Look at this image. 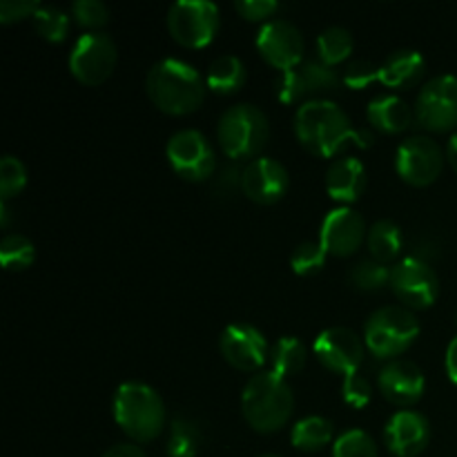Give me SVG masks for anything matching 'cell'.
Here are the masks:
<instances>
[{
    "instance_id": "obj_47",
    "label": "cell",
    "mask_w": 457,
    "mask_h": 457,
    "mask_svg": "<svg viewBox=\"0 0 457 457\" xmlns=\"http://www.w3.org/2000/svg\"><path fill=\"white\" fill-rule=\"evenodd\" d=\"M455 320H457V315H455Z\"/></svg>"
},
{
    "instance_id": "obj_29",
    "label": "cell",
    "mask_w": 457,
    "mask_h": 457,
    "mask_svg": "<svg viewBox=\"0 0 457 457\" xmlns=\"http://www.w3.org/2000/svg\"><path fill=\"white\" fill-rule=\"evenodd\" d=\"M201 449V431L192 420L177 418L170 427L168 446L165 453L168 457H196Z\"/></svg>"
},
{
    "instance_id": "obj_21",
    "label": "cell",
    "mask_w": 457,
    "mask_h": 457,
    "mask_svg": "<svg viewBox=\"0 0 457 457\" xmlns=\"http://www.w3.org/2000/svg\"><path fill=\"white\" fill-rule=\"evenodd\" d=\"M369 174L361 161L353 156H342L333 161L326 172V192L339 204H355L366 190Z\"/></svg>"
},
{
    "instance_id": "obj_12",
    "label": "cell",
    "mask_w": 457,
    "mask_h": 457,
    "mask_svg": "<svg viewBox=\"0 0 457 457\" xmlns=\"http://www.w3.org/2000/svg\"><path fill=\"white\" fill-rule=\"evenodd\" d=\"M445 168V152L431 137L404 138L395 152V170L411 186H431Z\"/></svg>"
},
{
    "instance_id": "obj_31",
    "label": "cell",
    "mask_w": 457,
    "mask_h": 457,
    "mask_svg": "<svg viewBox=\"0 0 457 457\" xmlns=\"http://www.w3.org/2000/svg\"><path fill=\"white\" fill-rule=\"evenodd\" d=\"M31 21H34L36 31L49 43H62L70 34V13L62 12L61 7H54V4H40Z\"/></svg>"
},
{
    "instance_id": "obj_14",
    "label": "cell",
    "mask_w": 457,
    "mask_h": 457,
    "mask_svg": "<svg viewBox=\"0 0 457 457\" xmlns=\"http://www.w3.org/2000/svg\"><path fill=\"white\" fill-rule=\"evenodd\" d=\"M312 351L324 369L333 370V373L353 375L364 361L366 344L355 330L346 328V326H333L317 335Z\"/></svg>"
},
{
    "instance_id": "obj_16",
    "label": "cell",
    "mask_w": 457,
    "mask_h": 457,
    "mask_svg": "<svg viewBox=\"0 0 457 457\" xmlns=\"http://www.w3.org/2000/svg\"><path fill=\"white\" fill-rule=\"evenodd\" d=\"M257 49L263 61L279 71H286L303 61V36L293 22L275 18L259 29Z\"/></svg>"
},
{
    "instance_id": "obj_11",
    "label": "cell",
    "mask_w": 457,
    "mask_h": 457,
    "mask_svg": "<svg viewBox=\"0 0 457 457\" xmlns=\"http://www.w3.org/2000/svg\"><path fill=\"white\" fill-rule=\"evenodd\" d=\"M114 40L103 31H87L79 36L70 52V71L85 85H101L116 67Z\"/></svg>"
},
{
    "instance_id": "obj_9",
    "label": "cell",
    "mask_w": 457,
    "mask_h": 457,
    "mask_svg": "<svg viewBox=\"0 0 457 457\" xmlns=\"http://www.w3.org/2000/svg\"><path fill=\"white\" fill-rule=\"evenodd\" d=\"M415 123L428 132L457 128V76L440 74L428 80L415 101Z\"/></svg>"
},
{
    "instance_id": "obj_8",
    "label": "cell",
    "mask_w": 457,
    "mask_h": 457,
    "mask_svg": "<svg viewBox=\"0 0 457 457\" xmlns=\"http://www.w3.org/2000/svg\"><path fill=\"white\" fill-rule=\"evenodd\" d=\"M337 87V71L321 62L320 58H303L299 65L279 71L275 80V94L281 103L317 101Z\"/></svg>"
},
{
    "instance_id": "obj_44",
    "label": "cell",
    "mask_w": 457,
    "mask_h": 457,
    "mask_svg": "<svg viewBox=\"0 0 457 457\" xmlns=\"http://www.w3.org/2000/svg\"><path fill=\"white\" fill-rule=\"evenodd\" d=\"M446 159H449L451 168H453L457 172V129L453 134H451L449 145H446Z\"/></svg>"
},
{
    "instance_id": "obj_18",
    "label": "cell",
    "mask_w": 457,
    "mask_h": 457,
    "mask_svg": "<svg viewBox=\"0 0 457 457\" xmlns=\"http://www.w3.org/2000/svg\"><path fill=\"white\" fill-rule=\"evenodd\" d=\"M288 170L277 159H270V156H259V159L250 161L244 168L241 192L254 204H277L288 192Z\"/></svg>"
},
{
    "instance_id": "obj_28",
    "label": "cell",
    "mask_w": 457,
    "mask_h": 457,
    "mask_svg": "<svg viewBox=\"0 0 457 457\" xmlns=\"http://www.w3.org/2000/svg\"><path fill=\"white\" fill-rule=\"evenodd\" d=\"M353 47H355V40L346 27H328L317 36V56L328 67L346 61L353 54Z\"/></svg>"
},
{
    "instance_id": "obj_15",
    "label": "cell",
    "mask_w": 457,
    "mask_h": 457,
    "mask_svg": "<svg viewBox=\"0 0 457 457\" xmlns=\"http://www.w3.org/2000/svg\"><path fill=\"white\" fill-rule=\"evenodd\" d=\"M223 360L237 370L254 373L266 364V357L270 353L268 339L257 326L253 324H230L219 337Z\"/></svg>"
},
{
    "instance_id": "obj_43",
    "label": "cell",
    "mask_w": 457,
    "mask_h": 457,
    "mask_svg": "<svg viewBox=\"0 0 457 457\" xmlns=\"http://www.w3.org/2000/svg\"><path fill=\"white\" fill-rule=\"evenodd\" d=\"M446 373H449V379L457 384V337L451 339L449 348H446Z\"/></svg>"
},
{
    "instance_id": "obj_13",
    "label": "cell",
    "mask_w": 457,
    "mask_h": 457,
    "mask_svg": "<svg viewBox=\"0 0 457 457\" xmlns=\"http://www.w3.org/2000/svg\"><path fill=\"white\" fill-rule=\"evenodd\" d=\"M391 290L409 308H428L440 295V279L422 257H406L391 270Z\"/></svg>"
},
{
    "instance_id": "obj_38",
    "label": "cell",
    "mask_w": 457,
    "mask_h": 457,
    "mask_svg": "<svg viewBox=\"0 0 457 457\" xmlns=\"http://www.w3.org/2000/svg\"><path fill=\"white\" fill-rule=\"evenodd\" d=\"M342 397L348 406H353V409H364V406H369V402L373 400V386H370V382L364 375H346L342 384Z\"/></svg>"
},
{
    "instance_id": "obj_17",
    "label": "cell",
    "mask_w": 457,
    "mask_h": 457,
    "mask_svg": "<svg viewBox=\"0 0 457 457\" xmlns=\"http://www.w3.org/2000/svg\"><path fill=\"white\" fill-rule=\"evenodd\" d=\"M366 235L369 230H366L364 217L351 205H344V208L330 210L324 217L320 228V244L333 257H351Z\"/></svg>"
},
{
    "instance_id": "obj_26",
    "label": "cell",
    "mask_w": 457,
    "mask_h": 457,
    "mask_svg": "<svg viewBox=\"0 0 457 457\" xmlns=\"http://www.w3.org/2000/svg\"><path fill=\"white\" fill-rule=\"evenodd\" d=\"M366 244H369L375 262L388 263L400 257L402 248H404V235H402L397 223H393L391 219H382V221H375L369 228Z\"/></svg>"
},
{
    "instance_id": "obj_30",
    "label": "cell",
    "mask_w": 457,
    "mask_h": 457,
    "mask_svg": "<svg viewBox=\"0 0 457 457\" xmlns=\"http://www.w3.org/2000/svg\"><path fill=\"white\" fill-rule=\"evenodd\" d=\"M0 262L7 270H25L36 262V245L25 235H4L0 241Z\"/></svg>"
},
{
    "instance_id": "obj_7",
    "label": "cell",
    "mask_w": 457,
    "mask_h": 457,
    "mask_svg": "<svg viewBox=\"0 0 457 457\" xmlns=\"http://www.w3.org/2000/svg\"><path fill=\"white\" fill-rule=\"evenodd\" d=\"M221 25L219 7L210 0H177L168 9V29L183 47H208Z\"/></svg>"
},
{
    "instance_id": "obj_3",
    "label": "cell",
    "mask_w": 457,
    "mask_h": 457,
    "mask_svg": "<svg viewBox=\"0 0 457 457\" xmlns=\"http://www.w3.org/2000/svg\"><path fill=\"white\" fill-rule=\"evenodd\" d=\"M241 409L250 427L259 433H277L286 427L295 409L293 388L272 370H259L248 379L241 395Z\"/></svg>"
},
{
    "instance_id": "obj_23",
    "label": "cell",
    "mask_w": 457,
    "mask_h": 457,
    "mask_svg": "<svg viewBox=\"0 0 457 457\" xmlns=\"http://www.w3.org/2000/svg\"><path fill=\"white\" fill-rule=\"evenodd\" d=\"M424 56L418 49H397L379 65V83L391 89H404L418 83L424 74Z\"/></svg>"
},
{
    "instance_id": "obj_1",
    "label": "cell",
    "mask_w": 457,
    "mask_h": 457,
    "mask_svg": "<svg viewBox=\"0 0 457 457\" xmlns=\"http://www.w3.org/2000/svg\"><path fill=\"white\" fill-rule=\"evenodd\" d=\"M147 96L165 114H192L205 98V79L195 65L179 58H161L150 67L145 79Z\"/></svg>"
},
{
    "instance_id": "obj_39",
    "label": "cell",
    "mask_w": 457,
    "mask_h": 457,
    "mask_svg": "<svg viewBox=\"0 0 457 457\" xmlns=\"http://www.w3.org/2000/svg\"><path fill=\"white\" fill-rule=\"evenodd\" d=\"M38 7V0H3L0 3V22L12 25V22L25 21V18H34Z\"/></svg>"
},
{
    "instance_id": "obj_24",
    "label": "cell",
    "mask_w": 457,
    "mask_h": 457,
    "mask_svg": "<svg viewBox=\"0 0 457 457\" xmlns=\"http://www.w3.org/2000/svg\"><path fill=\"white\" fill-rule=\"evenodd\" d=\"M245 83V65L235 54H223L210 62L205 71V85L214 94H235L244 87Z\"/></svg>"
},
{
    "instance_id": "obj_42",
    "label": "cell",
    "mask_w": 457,
    "mask_h": 457,
    "mask_svg": "<svg viewBox=\"0 0 457 457\" xmlns=\"http://www.w3.org/2000/svg\"><path fill=\"white\" fill-rule=\"evenodd\" d=\"M101 457H145L141 446L137 445H114L112 449H107Z\"/></svg>"
},
{
    "instance_id": "obj_22",
    "label": "cell",
    "mask_w": 457,
    "mask_h": 457,
    "mask_svg": "<svg viewBox=\"0 0 457 457\" xmlns=\"http://www.w3.org/2000/svg\"><path fill=\"white\" fill-rule=\"evenodd\" d=\"M369 123L375 129L386 134H397L404 132L411 128V123L415 120V112L411 110L409 103L404 98L395 96V94H382V96H375L369 103Z\"/></svg>"
},
{
    "instance_id": "obj_46",
    "label": "cell",
    "mask_w": 457,
    "mask_h": 457,
    "mask_svg": "<svg viewBox=\"0 0 457 457\" xmlns=\"http://www.w3.org/2000/svg\"><path fill=\"white\" fill-rule=\"evenodd\" d=\"M263 457H279V455H263Z\"/></svg>"
},
{
    "instance_id": "obj_20",
    "label": "cell",
    "mask_w": 457,
    "mask_h": 457,
    "mask_svg": "<svg viewBox=\"0 0 457 457\" xmlns=\"http://www.w3.org/2000/svg\"><path fill=\"white\" fill-rule=\"evenodd\" d=\"M379 393L395 406H413L422 397L427 379L418 364L409 360H393L378 378Z\"/></svg>"
},
{
    "instance_id": "obj_27",
    "label": "cell",
    "mask_w": 457,
    "mask_h": 457,
    "mask_svg": "<svg viewBox=\"0 0 457 457\" xmlns=\"http://www.w3.org/2000/svg\"><path fill=\"white\" fill-rule=\"evenodd\" d=\"M268 360H270L272 373L286 379V378H290V375H297L299 370L306 366L308 351H306V346H303L302 339L281 337L270 346Z\"/></svg>"
},
{
    "instance_id": "obj_6",
    "label": "cell",
    "mask_w": 457,
    "mask_h": 457,
    "mask_svg": "<svg viewBox=\"0 0 457 457\" xmlns=\"http://www.w3.org/2000/svg\"><path fill=\"white\" fill-rule=\"evenodd\" d=\"M420 335L418 317L404 306L378 308L364 326V344L375 357H397L413 346Z\"/></svg>"
},
{
    "instance_id": "obj_4",
    "label": "cell",
    "mask_w": 457,
    "mask_h": 457,
    "mask_svg": "<svg viewBox=\"0 0 457 457\" xmlns=\"http://www.w3.org/2000/svg\"><path fill=\"white\" fill-rule=\"evenodd\" d=\"M114 420L132 440L152 442L165 427V404L159 393L143 382H125L112 400Z\"/></svg>"
},
{
    "instance_id": "obj_41",
    "label": "cell",
    "mask_w": 457,
    "mask_h": 457,
    "mask_svg": "<svg viewBox=\"0 0 457 457\" xmlns=\"http://www.w3.org/2000/svg\"><path fill=\"white\" fill-rule=\"evenodd\" d=\"M241 179H244V170L237 168L235 163H228L214 179L212 195L217 192L221 196H235V192L241 190Z\"/></svg>"
},
{
    "instance_id": "obj_36",
    "label": "cell",
    "mask_w": 457,
    "mask_h": 457,
    "mask_svg": "<svg viewBox=\"0 0 457 457\" xmlns=\"http://www.w3.org/2000/svg\"><path fill=\"white\" fill-rule=\"evenodd\" d=\"M342 80L351 89L369 87L373 80H379V65H375L369 58H355V61H351L346 65Z\"/></svg>"
},
{
    "instance_id": "obj_32",
    "label": "cell",
    "mask_w": 457,
    "mask_h": 457,
    "mask_svg": "<svg viewBox=\"0 0 457 457\" xmlns=\"http://www.w3.org/2000/svg\"><path fill=\"white\" fill-rule=\"evenodd\" d=\"M391 270L386 263H379L375 259H364L357 266H353L351 284L357 290H364V293H375V290H382L384 286H391Z\"/></svg>"
},
{
    "instance_id": "obj_33",
    "label": "cell",
    "mask_w": 457,
    "mask_h": 457,
    "mask_svg": "<svg viewBox=\"0 0 457 457\" xmlns=\"http://www.w3.org/2000/svg\"><path fill=\"white\" fill-rule=\"evenodd\" d=\"M326 262H328V253L320 241H303L290 254V266L299 277L317 275L324 270Z\"/></svg>"
},
{
    "instance_id": "obj_19",
    "label": "cell",
    "mask_w": 457,
    "mask_h": 457,
    "mask_svg": "<svg viewBox=\"0 0 457 457\" xmlns=\"http://www.w3.org/2000/svg\"><path fill=\"white\" fill-rule=\"evenodd\" d=\"M384 442L397 457H415L431 442V422L418 411H397L384 427Z\"/></svg>"
},
{
    "instance_id": "obj_34",
    "label": "cell",
    "mask_w": 457,
    "mask_h": 457,
    "mask_svg": "<svg viewBox=\"0 0 457 457\" xmlns=\"http://www.w3.org/2000/svg\"><path fill=\"white\" fill-rule=\"evenodd\" d=\"M333 457H378V446L366 431L348 428L333 442Z\"/></svg>"
},
{
    "instance_id": "obj_35",
    "label": "cell",
    "mask_w": 457,
    "mask_h": 457,
    "mask_svg": "<svg viewBox=\"0 0 457 457\" xmlns=\"http://www.w3.org/2000/svg\"><path fill=\"white\" fill-rule=\"evenodd\" d=\"M27 186V168L13 154L0 159V201H9L21 195Z\"/></svg>"
},
{
    "instance_id": "obj_37",
    "label": "cell",
    "mask_w": 457,
    "mask_h": 457,
    "mask_svg": "<svg viewBox=\"0 0 457 457\" xmlns=\"http://www.w3.org/2000/svg\"><path fill=\"white\" fill-rule=\"evenodd\" d=\"M71 16L76 18L80 27L94 29V27H103L110 21V9L101 0H76L71 4Z\"/></svg>"
},
{
    "instance_id": "obj_25",
    "label": "cell",
    "mask_w": 457,
    "mask_h": 457,
    "mask_svg": "<svg viewBox=\"0 0 457 457\" xmlns=\"http://www.w3.org/2000/svg\"><path fill=\"white\" fill-rule=\"evenodd\" d=\"M335 437V427L330 420L321 418V415H308V418L299 420L290 433V442L295 449L306 451V453H315L328 446Z\"/></svg>"
},
{
    "instance_id": "obj_5",
    "label": "cell",
    "mask_w": 457,
    "mask_h": 457,
    "mask_svg": "<svg viewBox=\"0 0 457 457\" xmlns=\"http://www.w3.org/2000/svg\"><path fill=\"white\" fill-rule=\"evenodd\" d=\"M270 137L268 116L257 105L228 107L217 123V141L230 159H250L266 147Z\"/></svg>"
},
{
    "instance_id": "obj_10",
    "label": "cell",
    "mask_w": 457,
    "mask_h": 457,
    "mask_svg": "<svg viewBox=\"0 0 457 457\" xmlns=\"http://www.w3.org/2000/svg\"><path fill=\"white\" fill-rule=\"evenodd\" d=\"M170 165L186 181H205L217 170V154L199 129H179L165 147Z\"/></svg>"
},
{
    "instance_id": "obj_40",
    "label": "cell",
    "mask_w": 457,
    "mask_h": 457,
    "mask_svg": "<svg viewBox=\"0 0 457 457\" xmlns=\"http://www.w3.org/2000/svg\"><path fill=\"white\" fill-rule=\"evenodd\" d=\"M235 9L245 21H266L279 12L277 0H237Z\"/></svg>"
},
{
    "instance_id": "obj_45",
    "label": "cell",
    "mask_w": 457,
    "mask_h": 457,
    "mask_svg": "<svg viewBox=\"0 0 457 457\" xmlns=\"http://www.w3.org/2000/svg\"><path fill=\"white\" fill-rule=\"evenodd\" d=\"M355 143H360L361 147H369L373 143V137H370L369 129H357L355 134Z\"/></svg>"
},
{
    "instance_id": "obj_2",
    "label": "cell",
    "mask_w": 457,
    "mask_h": 457,
    "mask_svg": "<svg viewBox=\"0 0 457 457\" xmlns=\"http://www.w3.org/2000/svg\"><path fill=\"white\" fill-rule=\"evenodd\" d=\"M295 134L299 143L315 156H333L355 141L357 129L337 103L328 98L303 103L295 114Z\"/></svg>"
}]
</instances>
